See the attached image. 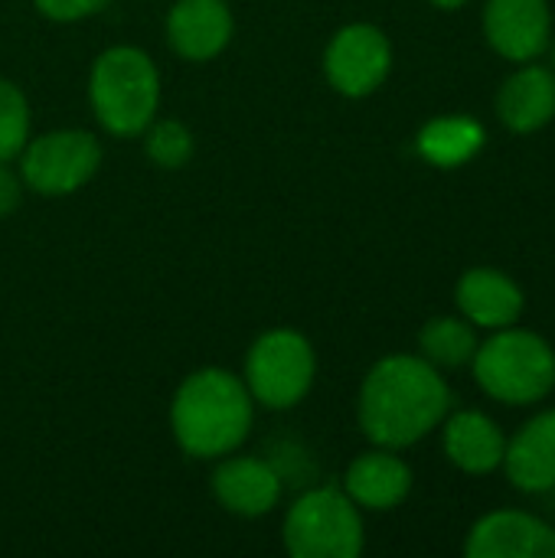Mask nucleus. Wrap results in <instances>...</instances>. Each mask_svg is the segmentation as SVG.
<instances>
[{"instance_id":"nucleus-1","label":"nucleus","mask_w":555,"mask_h":558,"mask_svg":"<svg viewBox=\"0 0 555 558\" xmlns=\"http://www.w3.org/2000/svg\"><path fill=\"white\" fill-rule=\"evenodd\" d=\"M448 405L451 392L429 360L386 356L360 389V428L379 448H406L425 438Z\"/></svg>"},{"instance_id":"nucleus-2","label":"nucleus","mask_w":555,"mask_h":558,"mask_svg":"<svg viewBox=\"0 0 555 558\" xmlns=\"http://www.w3.org/2000/svg\"><path fill=\"white\" fill-rule=\"evenodd\" d=\"M170 425L177 445L193 458L232 454L252 428V396L245 383L226 369L193 373L173 396Z\"/></svg>"},{"instance_id":"nucleus-3","label":"nucleus","mask_w":555,"mask_h":558,"mask_svg":"<svg viewBox=\"0 0 555 558\" xmlns=\"http://www.w3.org/2000/svg\"><path fill=\"white\" fill-rule=\"evenodd\" d=\"M95 118L118 137H134L150 128L160 105V75L147 52L114 46L95 59L88 82Z\"/></svg>"},{"instance_id":"nucleus-4","label":"nucleus","mask_w":555,"mask_h":558,"mask_svg":"<svg viewBox=\"0 0 555 558\" xmlns=\"http://www.w3.org/2000/svg\"><path fill=\"white\" fill-rule=\"evenodd\" d=\"M478 386L510 405L540 402L555 386V356L546 340L530 330H504L474 353Z\"/></svg>"},{"instance_id":"nucleus-5","label":"nucleus","mask_w":555,"mask_h":558,"mask_svg":"<svg viewBox=\"0 0 555 558\" xmlns=\"http://www.w3.org/2000/svg\"><path fill=\"white\" fill-rule=\"evenodd\" d=\"M285 549L294 558H357L363 553L357 504L337 487L304 494L285 517Z\"/></svg>"},{"instance_id":"nucleus-6","label":"nucleus","mask_w":555,"mask_h":558,"mask_svg":"<svg viewBox=\"0 0 555 558\" xmlns=\"http://www.w3.org/2000/svg\"><path fill=\"white\" fill-rule=\"evenodd\" d=\"M317 360L298 330L262 333L245 360V389L265 409H291L314 386Z\"/></svg>"},{"instance_id":"nucleus-7","label":"nucleus","mask_w":555,"mask_h":558,"mask_svg":"<svg viewBox=\"0 0 555 558\" xmlns=\"http://www.w3.org/2000/svg\"><path fill=\"white\" fill-rule=\"evenodd\" d=\"M20 154L23 180L43 196H65L85 186L101 163V147L88 131H52L29 141Z\"/></svg>"},{"instance_id":"nucleus-8","label":"nucleus","mask_w":555,"mask_h":558,"mask_svg":"<svg viewBox=\"0 0 555 558\" xmlns=\"http://www.w3.org/2000/svg\"><path fill=\"white\" fill-rule=\"evenodd\" d=\"M389 65H393L389 39L370 23L343 26L330 39L327 56H324V69H327L330 85L350 98L376 92L386 82Z\"/></svg>"},{"instance_id":"nucleus-9","label":"nucleus","mask_w":555,"mask_h":558,"mask_svg":"<svg viewBox=\"0 0 555 558\" xmlns=\"http://www.w3.org/2000/svg\"><path fill=\"white\" fill-rule=\"evenodd\" d=\"M484 33L500 56L530 62L550 43V7L546 0H487Z\"/></svg>"},{"instance_id":"nucleus-10","label":"nucleus","mask_w":555,"mask_h":558,"mask_svg":"<svg viewBox=\"0 0 555 558\" xmlns=\"http://www.w3.org/2000/svg\"><path fill=\"white\" fill-rule=\"evenodd\" d=\"M464 553L471 558H555V533L536 517L500 510L471 530Z\"/></svg>"},{"instance_id":"nucleus-11","label":"nucleus","mask_w":555,"mask_h":558,"mask_svg":"<svg viewBox=\"0 0 555 558\" xmlns=\"http://www.w3.org/2000/svg\"><path fill=\"white\" fill-rule=\"evenodd\" d=\"M167 36L183 59H213L232 36V13L226 0H177L167 16Z\"/></svg>"},{"instance_id":"nucleus-12","label":"nucleus","mask_w":555,"mask_h":558,"mask_svg":"<svg viewBox=\"0 0 555 558\" xmlns=\"http://www.w3.org/2000/svg\"><path fill=\"white\" fill-rule=\"evenodd\" d=\"M213 490L236 517H265L281 500V474L262 458H229L216 468Z\"/></svg>"},{"instance_id":"nucleus-13","label":"nucleus","mask_w":555,"mask_h":558,"mask_svg":"<svg viewBox=\"0 0 555 558\" xmlns=\"http://www.w3.org/2000/svg\"><path fill=\"white\" fill-rule=\"evenodd\" d=\"M412 490V471L389 451L360 454L347 471V497L363 510H393Z\"/></svg>"},{"instance_id":"nucleus-14","label":"nucleus","mask_w":555,"mask_h":558,"mask_svg":"<svg viewBox=\"0 0 555 558\" xmlns=\"http://www.w3.org/2000/svg\"><path fill=\"white\" fill-rule=\"evenodd\" d=\"M514 487L527 494H546L555 487V412L533 418L504 451Z\"/></svg>"},{"instance_id":"nucleus-15","label":"nucleus","mask_w":555,"mask_h":558,"mask_svg":"<svg viewBox=\"0 0 555 558\" xmlns=\"http://www.w3.org/2000/svg\"><path fill=\"white\" fill-rule=\"evenodd\" d=\"M458 307L471 324L500 330L520 317L523 294L507 275H500L494 268H471L458 281Z\"/></svg>"},{"instance_id":"nucleus-16","label":"nucleus","mask_w":555,"mask_h":558,"mask_svg":"<svg viewBox=\"0 0 555 558\" xmlns=\"http://www.w3.org/2000/svg\"><path fill=\"white\" fill-rule=\"evenodd\" d=\"M497 111L500 121L517 134L540 131L555 114V75L543 65H527L514 72L500 88Z\"/></svg>"},{"instance_id":"nucleus-17","label":"nucleus","mask_w":555,"mask_h":558,"mask_svg":"<svg viewBox=\"0 0 555 558\" xmlns=\"http://www.w3.org/2000/svg\"><path fill=\"white\" fill-rule=\"evenodd\" d=\"M445 451L451 464L468 474H487L504 461L507 441L500 428L481 412H461L445 428Z\"/></svg>"},{"instance_id":"nucleus-18","label":"nucleus","mask_w":555,"mask_h":558,"mask_svg":"<svg viewBox=\"0 0 555 558\" xmlns=\"http://www.w3.org/2000/svg\"><path fill=\"white\" fill-rule=\"evenodd\" d=\"M484 131L471 118H438L419 134V150L438 167H458L478 154Z\"/></svg>"},{"instance_id":"nucleus-19","label":"nucleus","mask_w":555,"mask_h":558,"mask_svg":"<svg viewBox=\"0 0 555 558\" xmlns=\"http://www.w3.org/2000/svg\"><path fill=\"white\" fill-rule=\"evenodd\" d=\"M419 343H422V353L432 366H448V369L464 366L478 353V337H474L471 324H464L458 317L429 320Z\"/></svg>"},{"instance_id":"nucleus-20","label":"nucleus","mask_w":555,"mask_h":558,"mask_svg":"<svg viewBox=\"0 0 555 558\" xmlns=\"http://www.w3.org/2000/svg\"><path fill=\"white\" fill-rule=\"evenodd\" d=\"M29 137V105L23 92L0 78V160L16 157Z\"/></svg>"},{"instance_id":"nucleus-21","label":"nucleus","mask_w":555,"mask_h":558,"mask_svg":"<svg viewBox=\"0 0 555 558\" xmlns=\"http://www.w3.org/2000/svg\"><path fill=\"white\" fill-rule=\"evenodd\" d=\"M147 157L164 170H177L193 157V134L180 121H160L147 134Z\"/></svg>"},{"instance_id":"nucleus-22","label":"nucleus","mask_w":555,"mask_h":558,"mask_svg":"<svg viewBox=\"0 0 555 558\" xmlns=\"http://www.w3.org/2000/svg\"><path fill=\"white\" fill-rule=\"evenodd\" d=\"M108 0H36L39 13L49 16V20H59V23H72V20H82V16H92L105 7Z\"/></svg>"},{"instance_id":"nucleus-23","label":"nucleus","mask_w":555,"mask_h":558,"mask_svg":"<svg viewBox=\"0 0 555 558\" xmlns=\"http://www.w3.org/2000/svg\"><path fill=\"white\" fill-rule=\"evenodd\" d=\"M20 177L7 167V160H0V216H10L20 206Z\"/></svg>"},{"instance_id":"nucleus-24","label":"nucleus","mask_w":555,"mask_h":558,"mask_svg":"<svg viewBox=\"0 0 555 558\" xmlns=\"http://www.w3.org/2000/svg\"><path fill=\"white\" fill-rule=\"evenodd\" d=\"M435 7H442V10H455V7H461V3H468V0H432Z\"/></svg>"}]
</instances>
